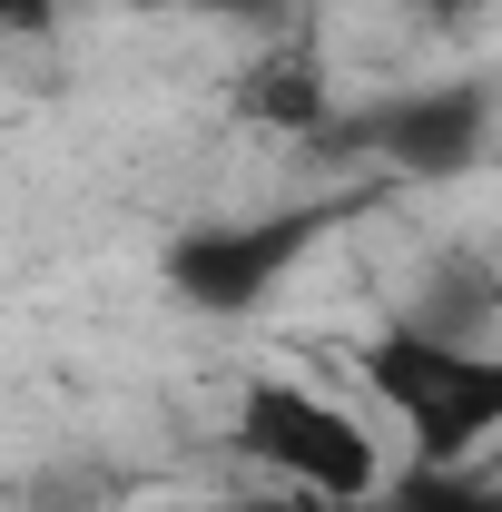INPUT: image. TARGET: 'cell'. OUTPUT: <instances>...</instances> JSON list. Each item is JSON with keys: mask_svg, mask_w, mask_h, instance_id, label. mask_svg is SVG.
<instances>
[{"mask_svg": "<svg viewBox=\"0 0 502 512\" xmlns=\"http://www.w3.org/2000/svg\"><path fill=\"white\" fill-rule=\"evenodd\" d=\"M365 384L384 394V414L414 424L424 463H463L502 424V365L493 345H443L424 325H394L365 345Z\"/></svg>", "mask_w": 502, "mask_h": 512, "instance_id": "1", "label": "cell"}, {"mask_svg": "<svg viewBox=\"0 0 502 512\" xmlns=\"http://www.w3.org/2000/svg\"><path fill=\"white\" fill-rule=\"evenodd\" d=\"M237 453L276 493H315V503H375L384 493L375 434L335 394H306V384H256L237 404Z\"/></svg>", "mask_w": 502, "mask_h": 512, "instance_id": "2", "label": "cell"}, {"mask_svg": "<svg viewBox=\"0 0 502 512\" xmlns=\"http://www.w3.org/2000/svg\"><path fill=\"white\" fill-rule=\"evenodd\" d=\"M315 237V217H266V227H207V237H188V247L168 256V286L188 296V306H207V316H237V306H256L276 276H286V256Z\"/></svg>", "mask_w": 502, "mask_h": 512, "instance_id": "3", "label": "cell"}, {"mask_svg": "<svg viewBox=\"0 0 502 512\" xmlns=\"http://www.w3.org/2000/svg\"><path fill=\"white\" fill-rule=\"evenodd\" d=\"M384 158L404 178H463L483 158V89H414V99H384L365 119Z\"/></svg>", "mask_w": 502, "mask_h": 512, "instance_id": "4", "label": "cell"}, {"mask_svg": "<svg viewBox=\"0 0 502 512\" xmlns=\"http://www.w3.org/2000/svg\"><path fill=\"white\" fill-rule=\"evenodd\" d=\"M375 512H502V493L483 473H463V463H424L394 493H375Z\"/></svg>", "mask_w": 502, "mask_h": 512, "instance_id": "5", "label": "cell"}, {"mask_svg": "<svg viewBox=\"0 0 502 512\" xmlns=\"http://www.w3.org/2000/svg\"><path fill=\"white\" fill-rule=\"evenodd\" d=\"M256 109L286 119V128H306L315 119V69L306 60H296V69H266V79H256Z\"/></svg>", "mask_w": 502, "mask_h": 512, "instance_id": "6", "label": "cell"}, {"mask_svg": "<svg viewBox=\"0 0 502 512\" xmlns=\"http://www.w3.org/2000/svg\"><path fill=\"white\" fill-rule=\"evenodd\" d=\"M247 512H375V503H315V493H256Z\"/></svg>", "mask_w": 502, "mask_h": 512, "instance_id": "7", "label": "cell"}, {"mask_svg": "<svg viewBox=\"0 0 502 512\" xmlns=\"http://www.w3.org/2000/svg\"><path fill=\"white\" fill-rule=\"evenodd\" d=\"M60 0H0V30H50Z\"/></svg>", "mask_w": 502, "mask_h": 512, "instance_id": "8", "label": "cell"}, {"mask_svg": "<svg viewBox=\"0 0 502 512\" xmlns=\"http://www.w3.org/2000/svg\"><path fill=\"white\" fill-rule=\"evenodd\" d=\"M197 10H227V20H276L286 0H197Z\"/></svg>", "mask_w": 502, "mask_h": 512, "instance_id": "9", "label": "cell"}, {"mask_svg": "<svg viewBox=\"0 0 502 512\" xmlns=\"http://www.w3.org/2000/svg\"><path fill=\"white\" fill-rule=\"evenodd\" d=\"M424 10H434V20H463V10H483V0H424Z\"/></svg>", "mask_w": 502, "mask_h": 512, "instance_id": "10", "label": "cell"}]
</instances>
